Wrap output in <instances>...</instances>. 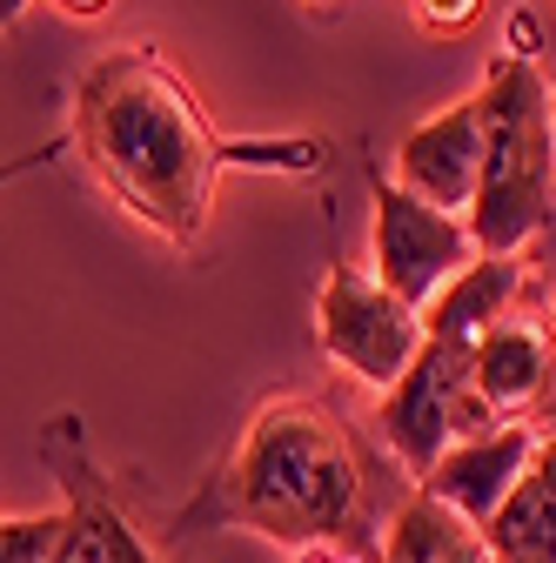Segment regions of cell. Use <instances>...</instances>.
Listing matches in <instances>:
<instances>
[{
	"instance_id": "obj_1",
	"label": "cell",
	"mask_w": 556,
	"mask_h": 563,
	"mask_svg": "<svg viewBox=\"0 0 556 563\" xmlns=\"http://www.w3.org/2000/svg\"><path fill=\"white\" fill-rule=\"evenodd\" d=\"M67 148L88 162V175L134 222H148L168 242L201 235L229 168H275V175L329 168V141H309V134L296 141L222 134L201 114L194 88L168 67V54L148 41L101 54L81 75Z\"/></svg>"
},
{
	"instance_id": "obj_2",
	"label": "cell",
	"mask_w": 556,
	"mask_h": 563,
	"mask_svg": "<svg viewBox=\"0 0 556 563\" xmlns=\"http://www.w3.org/2000/svg\"><path fill=\"white\" fill-rule=\"evenodd\" d=\"M363 510V463L342 416L309 396H275L248 416L229 470L181 510V530H255L268 543H335Z\"/></svg>"
},
{
	"instance_id": "obj_3",
	"label": "cell",
	"mask_w": 556,
	"mask_h": 563,
	"mask_svg": "<svg viewBox=\"0 0 556 563\" xmlns=\"http://www.w3.org/2000/svg\"><path fill=\"white\" fill-rule=\"evenodd\" d=\"M482 181L469 208L476 255H523L556 195V134H549V81L523 54H497L482 67Z\"/></svg>"
},
{
	"instance_id": "obj_4",
	"label": "cell",
	"mask_w": 556,
	"mask_h": 563,
	"mask_svg": "<svg viewBox=\"0 0 556 563\" xmlns=\"http://www.w3.org/2000/svg\"><path fill=\"white\" fill-rule=\"evenodd\" d=\"M315 342L335 369H349L369 389H389L415 356H423V316L402 309L376 275H363L356 262H335L322 296H315Z\"/></svg>"
},
{
	"instance_id": "obj_5",
	"label": "cell",
	"mask_w": 556,
	"mask_h": 563,
	"mask_svg": "<svg viewBox=\"0 0 556 563\" xmlns=\"http://www.w3.org/2000/svg\"><path fill=\"white\" fill-rule=\"evenodd\" d=\"M369 195H376V222H369V255H376V282L423 316L436 302V289L476 262V242H469V222L443 216V208L402 195L389 175H369Z\"/></svg>"
},
{
	"instance_id": "obj_6",
	"label": "cell",
	"mask_w": 556,
	"mask_h": 563,
	"mask_svg": "<svg viewBox=\"0 0 556 563\" xmlns=\"http://www.w3.org/2000/svg\"><path fill=\"white\" fill-rule=\"evenodd\" d=\"M469 383V349L456 342H423V356H415L376 402V437L382 450L402 463V476L423 489V476L449 456L456 443V396Z\"/></svg>"
},
{
	"instance_id": "obj_7",
	"label": "cell",
	"mask_w": 556,
	"mask_h": 563,
	"mask_svg": "<svg viewBox=\"0 0 556 563\" xmlns=\"http://www.w3.org/2000/svg\"><path fill=\"white\" fill-rule=\"evenodd\" d=\"M389 181L415 201H430L443 208V216L469 222V208H476V181H482V101H456L430 121H415L402 134V148H396V168Z\"/></svg>"
},
{
	"instance_id": "obj_8",
	"label": "cell",
	"mask_w": 556,
	"mask_h": 563,
	"mask_svg": "<svg viewBox=\"0 0 556 563\" xmlns=\"http://www.w3.org/2000/svg\"><path fill=\"white\" fill-rule=\"evenodd\" d=\"M47 456L60 463V483H67L54 563H155V550L142 543V530L127 523V510L108 497V483L94 476L75 416H60L54 430H47Z\"/></svg>"
},
{
	"instance_id": "obj_9",
	"label": "cell",
	"mask_w": 556,
	"mask_h": 563,
	"mask_svg": "<svg viewBox=\"0 0 556 563\" xmlns=\"http://www.w3.org/2000/svg\"><path fill=\"white\" fill-rule=\"evenodd\" d=\"M536 443H543V430L523 416V422H503V430H490V437H476V443H456L430 476H423V489L436 504H449L463 523H490L503 504H510V489L530 476V456H536Z\"/></svg>"
},
{
	"instance_id": "obj_10",
	"label": "cell",
	"mask_w": 556,
	"mask_h": 563,
	"mask_svg": "<svg viewBox=\"0 0 556 563\" xmlns=\"http://www.w3.org/2000/svg\"><path fill=\"white\" fill-rule=\"evenodd\" d=\"M469 383L503 422H523L543 409L556 383V329L549 316H503L497 329H482L469 349Z\"/></svg>"
},
{
	"instance_id": "obj_11",
	"label": "cell",
	"mask_w": 556,
	"mask_h": 563,
	"mask_svg": "<svg viewBox=\"0 0 556 563\" xmlns=\"http://www.w3.org/2000/svg\"><path fill=\"white\" fill-rule=\"evenodd\" d=\"M516 289H523V255H476L469 268H456V275L443 282L436 302L423 309V335H430V342L476 349L482 329H497V322L510 316Z\"/></svg>"
},
{
	"instance_id": "obj_12",
	"label": "cell",
	"mask_w": 556,
	"mask_h": 563,
	"mask_svg": "<svg viewBox=\"0 0 556 563\" xmlns=\"http://www.w3.org/2000/svg\"><path fill=\"white\" fill-rule=\"evenodd\" d=\"M482 550H490V563H556V437L536 443L530 476L482 523Z\"/></svg>"
},
{
	"instance_id": "obj_13",
	"label": "cell",
	"mask_w": 556,
	"mask_h": 563,
	"mask_svg": "<svg viewBox=\"0 0 556 563\" xmlns=\"http://www.w3.org/2000/svg\"><path fill=\"white\" fill-rule=\"evenodd\" d=\"M382 563H490V550L476 523H463L430 489H415L382 530Z\"/></svg>"
},
{
	"instance_id": "obj_14",
	"label": "cell",
	"mask_w": 556,
	"mask_h": 563,
	"mask_svg": "<svg viewBox=\"0 0 556 563\" xmlns=\"http://www.w3.org/2000/svg\"><path fill=\"white\" fill-rule=\"evenodd\" d=\"M54 543H60V510L0 517V563H54Z\"/></svg>"
},
{
	"instance_id": "obj_15",
	"label": "cell",
	"mask_w": 556,
	"mask_h": 563,
	"mask_svg": "<svg viewBox=\"0 0 556 563\" xmlns=\"http://www.w3.org/2000/svg\"><path fill=\"white\" fill-rule=\"evenodd\" d=\"M476 8H482V0H415V14H423L430 27H443V34L469 27V21H476Z\"/></svg>"
},
{
	"instance_id": "obj_16",
	"label": "cell",
	"mask_w": 556,
	"mask_h": 563,
	"mask_svg": "<svg viewBox=\"0 0 556 563\" xmlns=\"http://www.w3.org/2000/svg\"><path fill=\"white\" fill-rule=\"evenodd\" d=\"M60 148H54V141H41V148H27V155H14V162H0V188H8V181H21V175H34L41 162H54Z\"/></svg>"
},
{
	"instance_id": "obj_17",
	"label": "cell",
	"mask_w": 556,
	"mask_h": 563,
	"mask_svg": "<svg viewBox=\"0 0 556 563\" xmlns=\"http://www.w3.org/2000/svg\"><path fill=\"white\" fill-rule=\"evenodd\" d=\"M549 329H556V316H549ZM530 422H536V430H543V437H556V383H549V396H543V409H536Z\"/></svg>"
},
{
	"instance_id": "obj_18",
	"label": "cell",
	"mask_w": 556,
	"mask_h": 563,
	"mask_svg": "<svg viewBox=\"0 0 556 563\" xmlns=\"http://www.w3.org/2000/svg\"><path fill=\"white\" fill-rule=\"evenodd\" d=\"M296 563H363V556H349V550H335V543H315V550H302Z\"/></svg>"
},
{
	"instance_id": "obj_19",
	"label": "cell",
	"mask_w": 556,
	"mask_h": 563,
	"mask_svg": "<svg viewBox=\"0 0 556 563\" xmlns=\"http://www.w3.org/2000/svg\"><path fill=\"white\" fill-rule=\"evenodd\" d=\"M27 8H34V0H0V34H8V27L27 14Z\"/></svg>"
},
{
	"instance_id": "obj_20",
	"label": "cell",
	"mask_w": 556,
	"mask_h": 563,
	"mask_svg": "<svg viewBox=\"0 0 556 563\" xmlns=\"http://www.w3.org/2000/svg\"><path fill=\"white\" fill-rule=\"evenodd\" d=\"M60 8H67V14H108L114 0H60Z\"/></svg>"
},
{
	"instance_id": "obj_21",
	"label": "cell",
	"mask_w": 556,
	"mask_h": 563,
	"mask_svg": "<svg viewBox=\"0 0 556 563\" xmlns=\"http://www.w3.org/2000/svg\"><path fill=\"white\" fill-rule=\"evenodd\" d=\"M549 134H556V88H549Z\"/></svg>"
},
{
	"instance_id": "obj_22",
	"label": "cell",
	"mask_w": 556,
	"mask_h": 563,
	"mask_svg": "<svg viewBox=\"0 0 556 563\" xmlns=\"http://www.w3.org/2000/svg\"><path fill=\"white\" fill-rule=\"evenodd\" d=\"M309 8H335V0H309Z\"/></svg>"
}]
</instances>
